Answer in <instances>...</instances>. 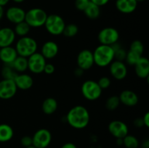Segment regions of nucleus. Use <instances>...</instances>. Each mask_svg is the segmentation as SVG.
I'll return each mask as SVG.
<instances>
[{
    "mask_svg": "<svg viewBox=\"0 0 149 148\" xmlns=\"http://www.w3.org/2000/svg\"><path fill=\"white\" fill-rule=\"evenodd\" d=\"M65 120L74 129H83L88 126L90 115L87 107L82 105H76L68 110Z\"/></svg>",
    "mask_w": 149,
    "mask_h": 148,
    "instance_id": "1",
    "label": "nucleus"
},
{
    "mask_svg": "<svg viewBox=\"0 0 149 148\" xmlns=\"http://www.w3.org/2000/svg\"><path fill=\"white\" fill-rule=\"evenodd\" d=\"M95 65L100 68L109 66L114 60V51L111 46L100 44L93 52Z\"/></svg>",
    "mask_w": 149,
    "mask_h": 148,
    "instance_id": "2",
    "label": "nucleus"
},
{
    "mask_svg": "<svg viewBox=\"0 0 149 148\" xmlns=\"http://www.w3.org/2000/svg\"><path fill=\"white\" fill-rule=\"evenodd\" d=\"M15 49L17 51L18 56L28 58L37 52L38 44L33 38L29 36H23L16 41Z\"/></svg>",
    "mask_w": 149,
    "mask_h": 148,
    "instance_id": "3",
    "label": "nucleus"
},
{
    "mask_svg": "<svg viewBox=\"0 0 149 148\" xmlns=\"http://www.w3.org/2000/svg\"><path fill=\"white\" fill-rule=\"evenodd\" d=\"M47 14L43 9L34 7L26 12L24 21L31 28H40L44 26Z\"/></svg>",
    "mask_w": 149,
    "mask_h": 148,
    "instance_id": "4",
    "label": "nucleus"
},
{
    "mask_svg": "<svg viewBox=\"0 0 149 148\" xmlns=\"http://www.w3.org/2000/svg\"><path fill=\"white\" fill-rule=\"evenodd\" d=\"M44 26L49 34L57 36L63 34L65 23L61 15L52 14L47 15Z\"/></svg>",
    "mask_w": 149,
    "mask_h": 148,
    "instance_id": "5",
    "label": "nucleus"
},
{
    "mask_svg": "<svg viewBox=\"0 0 149 148\" xmlns=\"http://www.w3.org/2000/svg\"><path fill=\"white\" fill-rule=\"evenodd\" d=\"M82 96L89 101H95L102 95L103 90L99 86L97 81L87 80L82 84L81 87Z\"/></svg>",
    "mask_w": 149,
    "mask_h": 148,
    "instance_id": "6",
    "label": "nucleus"
},
{
    "mask_svg": "<svg viewBox=\"0 0 149 148\" xmlns=\"http://www.w3.org/2000/svg\"><path fill=\"white\" fill-rule=\"evenodd\" d=\"M119 31L115 28L106 27L101 29L97 34V39L100 44L111 45L119 41Z\"/></svg>",
    "mask_w": 149,
    "mask_h": 148,
    "instance_id": "7",
    "label": "nucleus"
},
{
    "mask_svg": "<svg viewBox=\"0 0 149 148\" xmlns=\"http://www.w3.org/2000/svg\"><path fill=\"white\" fill-rule=\"evenodd\" d=\"M28 70L33 74H40L43 73L44 68L47 63V59L40 52H35L27 58Z\"/></svg>",
    "mask_w": 149,
    "mask_h": 148,
    "instance_id": "8",
    "label": "nucleus"
},
{
    "mask_svg": "<svg viewBox=\"0 0 149 148\" xmlns=\"http://www.w3.org/2000/svg\"><path fill=\"white\" fill-rule=\"evenodd\" d=\"M52 133L48 129H40L32 136V144L36 148H47L52 142Z\"/></svg>",
    "mask_w": 149,
    "mask_h": 148,
    "instance_id": "9",
    "label": "nucleus"
},
{
    "mask_svg": "<svg viewBox=\"0 0 149 148\" xmlns=\"http://www.w3.org/2000/svg\"><path fill=\"white\" fill-rule=\"evenodd\" d=\"M17 88L14 80L2 79L0 81V99L10 100L15 96Z\"/></svg>",
    "mask_w": 149,
    "mask_h": 148,
    "instance_id": "10",
    "label": "nucleus"
},
{
    "mask_svg": "<svg viewBox=\"0 0 149 148\" xmlns=\"http://www.w3.org/2000/svg\"><path fill=\"white\" fill-rule=\"evenodd\" d=\"M78 68L83 71H88L95 65L93 53L90 49H83L80 51L77 57Z\"/></svg>",
    "mask_w": 149,
    "mask_h": 148,
    "instance_id": "11",
    "label": "nucleus"
},
{
    "mask_svg": "<svg viewBox=\"0 0 149 148\" xmlns=\"http://www.w3.org/2000/svg\"><path fill=\"white\" fill-rule=\"evenodd\" d=\"M109 131L116 139H123L129 133L128 126L125 122L119 120H112L108 126Z\"/></svg>",
    "mask_w": 149,
    "mask_h": 148,
    "instance_id": "12",
    "label": "nucleus"
},
{
    "mask_svg": "<svg viewBox=\"0 0 149 148\" xmlns=\"http://www.w3.org/2000/svg\"><path fill=\"white\" fill-rule=\"evenodd\" d=\"M109 71L114 79L117 81H122L125 79L128 73L127 65L123 61L114 60L109 65Z\"/></svg>",
    "mask_w": 149,
    "mask_h": 148,
    "instance_id": "13",
    "label": "nucleus"
},
{
    "mask_svg": "<svg viewBox=\"0 0 149 148\" xmlns=\"http://www.w3.org/2000/svg\"><path fill=\"white\" fill-rule=\"evenodd\" d=\"M4 15L9 22L15 25L24 21L26 11L20 7L12 6L4 12Z\"/></svg>",
    "mask_w": 149,
    "mask_h": 148,
    "instance_id": "14",
    "label": "nucleus"
},
{
    "mask_svg": "<svg viewBox=\"0 0 149 148\" xmlns=\"http://www.w3.org/2000/svg\"><path fill=\"white\" fill-rule=\"evenodd\" d=\"M16 35L13 29L9 27L0 28V48L10 46L15 41Z\"/></svg>",
    "mask_w": 149,
    "mask_h": 148,
    "instance_id": "15",
    "label": "nucleus"
},
{
    "mask_svg": "<svg viewBox=\"0 0 149 148\" xmlns=\"http://www.w3.org/2000/svg\"><path fill=\"white\" fill-rule=\"evenodd\" d=\"M119 98L120 103L127 107H134L137 105L139 102L138 94L130 89L123 90L119 95Z\"/></svg>",
    "mask_w": 149,
    "mask_h": 148,
    "instance_id": "16",
    "label": "nucleus"
},
{
    "mask_svg": "<svg viewBox=\"0 0 149 148\" xmlns=\"http://www.w3.org/2000/svg\"><path fill=\"white\" fill-rule=\"evenodd\" d=\"M58 52L59 46L58 44L53 41H47L42 44L40 53L46 59H51L55 58Z\"/></svg>",
    "mask_w": 149,
    "mask_h": 148,
    "instance_id": "17",
    "label": "nucleus"
},
{
    "mask_svg": "<svg viewBox=\"0 0 149 148\" xmlns=\"http://www.w3.org/2000/svg\"><path fill=\"white\" fill-rule=\"evenodd\" d=\"M135 72L137 76L142 79L149 76V60L147 57L142 56L135 65Z\"/></svg>",
    "mask_w": 149,
    "mask_h": 148,
    "instance_id": "18",
    "label": "nucleus"
},
{
    "mask_svg": "<svg viewBox=\"0 0 149 148\" xmlns=\"http://www.w3.org/2000/svg\"><path fill=\"white\" fill-rule=\"evenodd\" d=\"M14 81L17 89L20 90H28L33 85V79L31 75L25 73H17Z\"/></svg>",
    "mask_w": 149,
    "mask_h": 148,
    "instance_id": "19",
    "label": "nucleus"
},
{
    "mask_svg": "<svg viewBox=\"0 0 149 148\" xmlns=\"http://www.w3.org/2000/svg\"><path fill=\"white\" fill-rule=\"evenodd\" d=\"M18 56L14 46H10L0 48V60L4 65H10Z\"/></svg>",
    "mask_w": 149,
    "mask_h": 148,
    "instance_id": "20",
    "label": "nucleus"
},
{
    "mask_svg": "<svg viewBox=\"0 0 149 148\" xmlns=\"http://www.w3.org/2000/svg\"><path fill=\"white\" fill-rule=\"evenodd\" d=\"M138 2L136 0H116V8L123 14H131L136 10Z\"/></svg>",
    "mask_w": 149,
    "mask_h": 148,
    "instance_id": "21",
    "label": "nucleus"
},
{
    "mask_svg": "<svg viewBox=\"0 0 149 148\" xmlns=\"http://www.w3.org/2000/svg\"><path fill=\"white\" fill-rule=\"evenodd\" d=\"M58 107V101L53 97H47L42 104V110L46 115H52L57 111Z\"/></svg>",
    "mask_w": 149,
    "mask_h": 148,
    "instance_id": "22",
    "label": "nucleus"
},
{
    "mask_svg": "<svg viewBox=\"0 0 149 148\" xmlns=\"http://www.w3.org/2000/svg\"><path fill=\"white\" fill-rule=\"evenodd\" d=\"M14 136V130L10 125L6 123L0 124V142L4 143L11 140Z\"/></svg>",
    "mask_w": 149,
    "mask_h": 148,
    "instance_id": "23",
    "label": "nucleus"
},
{
    "mask_svg": "<svg viewBox=\"0 0 149 148\" xmlns=\"http://www.w3.org/2000/svg\"><path fill=\"white\" fill-rule=\"evenodd\" d=\"M10 65L17 73H25L28 70L27 58L24 57L17 56Z\"/></svg>",
    "mask_w": 149,
    "mask_h": 148,
    "instance_id": "24",
    "label": "nucleus"
},
{
    "mask_svg": "<svg viewBox=\"0 0 149 148\" xmlns=\"http://www.w3.org/2000/svg\"><path fill=\"white\" fill-rule=\"evenodd\" d=\"M83 12L86 17H88L89 19L95 20V19L98 18L100 15V7L90 1L88 5Z\"/></svg>",
    "mask_w": 149,
    "mask_h": 148,
    "instance_id": "25",
    "label": "nucleus"
},
{
    "mask_svg": "<svg viewBox=\"0 0 149 148\" xmlns=\"http://www.w3.org/2000/svg\"><path fill=\"white\" fill-rule=\"evenodd\" d=\"M31 30V27L25 21L20 22L15 25V28L13 29L16 36L20 37L28 36Z\"/></svg>",
    "mask_w": 149,
    "mask_h": 148,
    "instance_id": "26",
    "label": "nucleus"
},
{
    "mask_svg": "<svg viewBox=\"0 0 149 148\" xmlns=\"http://www.w3.org/2000/svg\"><path fill=\"white\" fill-rule=\"evenodd\" d=\"M123 145L126 148H138L139 146V141L136 136L127 134L122 139Z\"/></svg>",
    "mask_w": 149,
    "mask_h": 148,
    "instance_id": "27",
    "label": "nucleus"
},
{
    "mask_svg": "<svg viewBox=\"0 0 149 148\" xmlns=\"http://www.w3.org/2000/svg\"><path fill=\"white\" fill-rule=\"evenodd\" d=\"M1 74L3 79L14 80L16 75H17V73L15 71V70L12 68L11 65H4L3 68H1Z\"/></svg>",
    "mask_w": 149,
    "mask_h": 148,
    "instance_id": "28",
    "label": "nucleus"
},
{
    "mask_svg": "<svg viewBox=\"0 0 149 148\" xmlns=\"http://www.w3.org/2000/svg\"><path fill=\"white\" fill-rule=\"evenodd\" d=\"M120 104L119 96L112 95L109 97L106 101V107L110 111H114L119 107Z\"/></svg>",
    "mask_w": 149,
    "mask_h": 148,
    "instance_id": "29",
    "label": "nucleus"
},
{
    "mask_svg": "<svg viewBox=\"0 0 149 148\" xmlns=\"http://www.w3.org/2000/svg\"><path fill=\"white\" fill-rule=\"evenodd\" d=\"M79 32V27L74 23H70V24L65 25L64 28L63 34L66 37H74L77 36Z\"/></svg>",
    "mask_w": 149,
    "mask_h": 148,
    "instance_id": "30",
    "label": "nucleus"
},
{
    "mask_svg": "<svg viewBox=\"0 0 149 148\" xmlns=\"http://www.w3.org/2000/svg\"><path fill=\"white\" fill-rule=\"evenodd\" d=\"M141 57H142L141 55H138L136 52H134L131 50H128L127 52V55L125 60L126 61V63L127 65L134 66L136 64V62L139 60Z\"/></svg>",
    "mask_w": 149,
    "mask_h": 148,
    "instance_id": "31",
    "label": "nucleus"
},
{
    "mask_svg": "<svg viewBox=\"0 0 149 148\" xmlns=\"http://www.w3.org/2000/svg\"><path fill=\"white\" fill-rule=\"evenodd\" d=\"M129 50L132 51L134 52H136L138 55L143 56L144 52V45L143 42L140 40H135L131 43L130 46Z\"/></svg>",
    "mask_w": 149,
    "mask_h": 148,
    "instance_id": "32",
    "label": "nucleus"
},
{
    "mask_svg": "<svg viewBox=\"0 0 149 148\" xmlns=\"http://www.w3.org/2000/svg\"><path fill=\"white\" fill-rule=\"evenodd\" d=\"M127 55V51L122 46H120L114 51V59L116 60L125 61Z\"/></svg>",
    "mask_w": 149,
    "mask_h": 148,
    "instance_id": "33",
    "label": "nucleus"
},
{
    "mask_svg": "<svg viewBox=\"0 0 149 148\" xmlns=\"http://www.w3.org/2000/svg\"><path fill=\"white\" fill-rule=\"evenodd\" d=\"M97 84H98L99 86L101 88L102 90L108 89L109 86H110L111 84V79L107 76L101 77V78H99V80L97 81Z\"/></svg>",
    "mask_w": 149,
    "mask_h": 148,
    "instance_id": "34",
    "label": "nucleus"
},
{
    "mask_svg": "<svg viewBox=\"0 0 149 148\" xmlns=\"http://www.w3.org/2000/svg\"><path fill=\"white\" fill-rule=\"evenodd\" d=\"M90 0H76L75 7L79 11H84L88 5Z\"/></svg>",
    "mask_w": 149,
    "mask_h": 148,
    "instance_id": "35",
    "label": "nucleus"
},
{
    "mask_svg": "<svg viewBox=\"0 0 149 148\" xmlns=\"http://www.w3.org/2000/svg\"><path fill=\"white\" fill-rule=\"evenodd\" d=\"M20 144L24 147L25 148L33 145L32 144V137L29 136H24L20 139Z\"/></svg>",
    "mask_w": 149,
    "mask_h": 148,
    "instance_id": "36",
    "label": "nucleus"
},
{
    "mask_svg": "<svg viewBox=\"0 0 149 148\" xmlns=\"http://www.w3.org/2000/svg\"><path fill=\"white\" fill-rule=\"evenodd\" d=\"M55 71V68L52 64L51 63H46L45 68H44V73H45L47 75H51Z\"/></svg>",
    "mask_w": 149,
    "mask_h": 148,
    "instance_id": "37",
    "label": "nucleus"
},
{
    "mask_svg": "<svg viewBox=\"0 0 149 148\" xmlns=\"http://www.w3.org/2000/svg\"><path fill=\"white\" fill-rule=\"evenodd\" d=\"M109 1L110 0H90V1H91L93 4H96V5L100 7L106 5L109 2Z\"/></svg>",
    "mask_w": 149,
    "mask_h": 148,
    "instance_id": "38",
    "label": "nucleus"
},
{
    "mask_svg": "<svg viewBox=\"0 0 149 148\" xmlns=\"http://www.w3.org/2000/svg\"><path fill=\"white\" fill-rule=\"evenodd\" d=\"M144 126H146V128L149 127V113L147 112L145 115H143V117L142 118Z\"/></svg>",
    "mask_w": 149,
    "mask_h": 148,
    "instance_id": "39",
    "label": "nucleus"
},
{
    "mask_svg": "<svg viewBox=\"0 0 149 148\" xmlns=\"http://www.w3.org/2000/svg\"><path fill=\"white\" fill-rule=\"evenodd\" d=\"M134 125L138 128H141L143 127V126H144L142 118H138L135 119V120H134Z\"/></svg>",
    "mask_w": 149,
    "mask_h": 148,
    "instance_id": "40",
    "label": "nucleus"
},
{
    "mask_svg": "<svg viewBox=\"0 0 149 148\" xmlns=\"http://www.w3.org/2000/svg\"><path fill=\"white\" fill-rule=\"evenodd\" d=\"M61 148H77V147L76 146L75 144L72 143V142H66L63 145Z\"/></svg>",
    "mask_w": 149,
    "mask_h": 148,
    "instance_id": "41",
    "label": "nucleus"
},
{
    "mask_svg": "<svg viewBox=\"0 0 149 148\" xmlns=\"http://www.w3.org/2000/svg\"><path fill=\"white\" fill-rule=\"evenodd\" d=\"M83 73H84V71H83V70H81V68H77V69L75 70V71H74L75 75H77V76H78V77L81 76L83 74Z\"/></svg>",
    "mask_w": 149,
    "mask_h": 148,
    "instance_id": "42",
    "label": "nucleus"
},
{
    "mask_svg": "<svg viewBox=\"0 0 149 148\" xmlns=\"http://www.w3.org/2000/svg\"><path fill=\"white\" fill-rule=\"evenodd\" d=\"M10 0H0V6L4 7V6H6L10 2Z\"/></svg>",
    "mask_w": 149,
    "mask_h": 148,
    "instance_id": "43",
    "label": "nucleus"
},
{
    "mask_svg": "<svg viewBox=\"0 0 149 148\" xmlns=\"http://www.w3.org/2000/svg\"><path fill=\"white\" fill-rule=\"evenodd\" d=\"M4 15V7L0 6V20L3 18Z\"/></svg>",
    "mask_w": 149,
    "mask_h": 148,
    "instance_id": "44",
    "label": "nucleus"
},
{
    "mask_svg": "<svg viewBox=\"0 0 149 148\" xmlns=\"http://www.w3.org/2000/svg\"><path fill=\"white\" fill-rule=\"evenodd\" d=\"M143 147L149 148V141L148 140H146L145 142L143 143Z\"/></svg>",
    "mask_w": 149,
    "mask_h": 148,
    "instance_id": "45",
    "label": "nucleus"
},
{
    "mask_svg": "<svg viewBox=\"0 0 149 148\" xmlns=\"http://www.w3.org/2000/svg\"><path fill=\"white\" fill-rule=\"evenodd\" d=\"M116 142H117V145H123L122 139H116Z\"/></svg>",
    "mask_w": 149,
    "mask_h": 148,
    "instance_id": "46",
    "label": "nucleus"
},
{
    "mask_svg": "<svg viewBox=\"0 0 149 148\" xmlns=\"http://www.w3.org/2000/svg\"><path fill=\"white\" fill-rule=\"evenodd\" d=\"M13 2L17 3V4H20V3H23L25 0H12Z\"/></svg>",
    "mask_w": 149,
    "mask_h": 148,
    "instance_id": "47",
    "label": "nucleus"
},
{
    "mask_svg": "<svg viewBox=\"0 0 149 148\" xmlns=\"http://www.w3.org/2000/svg\"><path fill=\"white\" fill-rule=\"evenodd\" d=\"M136 1H138V2H143V1H146V0H136Z\"/></svg>",
    "mask_w": 149,
    "mask_h": 148,
    "instance_id": "48",
    "label": "nucleus"
},
{
    "mask_svg": "<svg viewBox=\"0 0 149 148\" xmlns=\"http://www.w3.org/2000/svg\"><path fill=\"white\" fill-rule=\"evenodd\" d=\"M26 148H36V147H33V145H31V146H30V147H26Z\"/></svg>",
    "mask_w": 149,
    "mask_h": 148,
    "instance_id": "49",
    "label": "nucleus"
}]
</instances>
